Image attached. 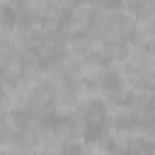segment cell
Returning a JSON list of instances; mask_svg holds the SVG:
<instances>
[{
  "mask_svg": "<svg viewBox=\"0 0 155 155\" xmlns=\"http://www.w3.org/2000/svg\"><path fill=\"white\" fill-rule=\"evenodd\" d=\"M12 116H15V124H22V126H24V124L29 121V119H27V111H24V109H15V111H12Z\"/></svg>",
  "mask_w": 155,
  "mask_h": 155,
  "instance_id": "4",
  "label": "cell"
},
{
  "mask_svg": "<svg viewBox=\"0 0 155 155\" xmlns=\"http://www.w3.org/2000/svg\"><path fill=\"white\" fill-rule=\"evenodd\" d=\"M102 85H104L107 90H116V87L121 85V80H119V75H116V73H107V75H104V82H102Z\"/></svg>",
  "mask_w": 155,
  "mask_h": 155,
  "instance_id": "3",
  "label": "cell"
},
{
  "mask_svg": "<svg viewBox=\"0 0 155 155\" xmlns=\"http://www.w3.org/2000/svg\"><path fill=\"white\" fill-rule=\"evenodd\" d=\"M70 19H73V12H70V10H63V12H61V24L65 27V24H70Z\"/></svg>",
  "mask_w": 155,
  "mask_h": 155,
  "instance_id": "6",
  "label": "cell"
},
{
  "mask_svg": "<svg viewBox=\"0 0 155 155\" xmlns=\"http://www.w3.org/2000/svg\"><path fill=\"white\" fill-rule=\"evenodd\" d=\"M0 17H2V22H5V24H15V22L19 19L17 10H15V7H10V5H2V7H0Z\"/></svg>",
  "mask_w": 155,
  "mask_h": 155,
  "instance_id": "2",
  "label": "cell"
},
{
  "mask_svg": "<svg viewBox=\"0 0 155 155\" xmlns=\"http://www.w3.org/2000/svg\"><path fill=\"white\" fill-rule=\"evenodd\" d=\"M150 29H153V34H155V22H153V24H150Z\"/></svg>",
  "mask_w": 155,
  "mask_h": 155,
  "instance_id": "9",
  "label": "cell"
},
{
  "mask_svg": "<svg viewBox=\"0 0 155 155\" xmlns=\"http://www.w3.org/2000/svg\"><path fill=\"white\" fill-rule=\"evenodd\" d=\"M87 121H107V109L102 102H90L87 104Z\"/></svg>",
  "mask_w": 155,
  "mask_h": 155,
  "instance_id": "1",
  "label": "cell"
},
{
  "mask_svg": "<svg viewBox=\"0 0 155 155\" xmlns=\"http://www.w3.org/2000/svg\"><path fill=\"white\" fill-rule=\"evenodd\" d=\"M104 5H107V7H119V5H121V0H107Z\"/></svg>",
  "mask_w": 155,
  "mask_h": 155,
  "instance_id": "7",
  "label": "cell"
},
{
  "mask_svg": "<svg viewBox=\"0 0 155 155\" xmlns=\"http://www.w3.org/2000/svg\"><path fill=\"white\" fill-rule=\"evenodd\" d=\"M148 109H155V99H150V102H148Z\"/></svg>",
  "mask_w": 155,
  "mask_h": 155,
  "instance_id": "8",
  "label": "cell"
},
{
  "mask_svg": "<svg viewBox=\"0 0 155 155\" xmlns=\"http://www.w3.org/2000/svg\"><path fill=\"white\" fill-rule=\"evenodd\" d=\"M140 124H143V126H145L148 131H153V128H155V114H148V116H145V119H143Z\"/></svg>",
  "mask_w": 155,
  "mask_h": 155,
  "instance_id": "5",
  "label": "cell"
}]
</instances>
